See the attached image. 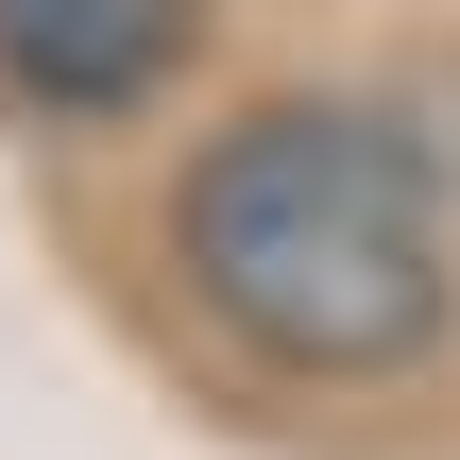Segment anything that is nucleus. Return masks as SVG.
<instances>
[{"mask_svg": "<svg viewBox=\"0 0 460 460\" xmlns=\"http://www.w3.org/2000/svg\"><path fill=\"white\" fill-rule=\"evenodd\" d=\"M171 273L188 307L307 376V393H376V376H427L460 324V239H444V171L427 137H393L376 102H256L188 154V205H171Z\"/></svg>", "mask_w": 460, "mask_h": 460, "instance_id": "f257e3e1", "label": "nucleus"}, {"mask_svg": "<svg viewBox=\"0 0 460 460\" xmlns=\"http://www.w3.org/2000/svg\"><path fill=\"white\" fill-rule=\"evenodd\" d=\"M205 0H0V85L34 119H137L188 68Z\"/></svg>", "mask_w": 460, "mask_h": 460, "instance_id": "f03ea898", "label": "nucleus"}]
</instances>
